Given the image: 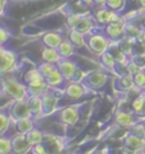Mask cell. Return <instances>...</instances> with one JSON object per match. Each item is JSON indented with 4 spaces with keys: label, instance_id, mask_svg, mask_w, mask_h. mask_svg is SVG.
<instances>
[{
    "label": "cell",
    "instance_id": "8d00e7d4",
    "mask_svg": "<svg viewBox=\"0 0 145 154\" xmlns=\"http://www.w3.org/2000/svg\"><path fill=\"white\" fill-rule=\"evenodd\" d=\"M135 153H136V150L131 149V148H129V146H124L121 149V154H135Z\"/></svg>",
    "mask_w": 145,
    "mask_h": 154
},
{
    "label": "cell",
    "instance_id": "ee69618b",
    "mask_svg": "<svg viewBox=\"0 0 145 154\" xmlns=\"http://www.w3.org/2000/svg\"><path fill=\"white\" fill-rule=\"evenodd\" d=\"M71 154H78V153H71Z\"/></svg>",
    "mask_w": 145,
    "mask_h": 154
},
{
    "label": "cell",
    "instance_id": "cb8c5ba5",
    "mask_svg": "<svg viewBox=\"0 0 145 154\" xmlns=\"http://www.w3.org/2000/svg\"><path fill=\"white\" fill-rule=\"evenodd\" d=\"M0 153L2 154H10L13 153V144H12V137L2 136L0 139Z\"/></svg>",
    "mask_w": 145,
    "mask_h": 154
},
{
    "label": "cell",
    "instance_id": "ab89813d",
    "mask_svg": "<svg viewBox=\"0 0 145 154\" xmlns=\"http://www.w3.org/2000/svg\"><path fill=\"white\" fill-rule=\"evenodd\" d=\"M82 3H84L85 5H92L94 3V0H80Z\"/></svg>",
    "mask_w": 145,
    "mask_h": 154
},
{
    "label": "cell",
    "instance_id": "f1b7e54d",
    "mask_svg": "<svg viewBox=\"0 0 145 154\" xmlns=\"http://www.w3.org/2000/svg\"><path fill=\"white\" fill-rule=\"evenodd\" d=\"M10 119H12V116H9V115L4 111L2 113H0V133H2V135L5 134V131H7V129L9 128V124H10Z\"/></svg>",
    "mask_w": 145,
    "mask_h": 154
},
{
    "label": "cell",
    "instance_id": "b9f144b4",
    "mask_svg": "<svg viewBox=\"0 0 145 154\" xmlns=\"http://www.w3.org/2000/svg\"><path fill=\"white\" fill-rule=\"evenodd\" d=\"M139 3H140V5L145 9V0H139Z\"/></svg>",
    "mask_w": 145,
    "mask_h": 154
},
{
    "label": "cell",
    "instance_id": "9a60e30c",
    "mask_svg": "<svg viewBox=\"0 0 145 154\" xmlns=\"http://www.w3.org/2000/svg\"><path fill=\"white\" fill-rule=\"evenodd\" d=\"M42 41L45 43V46L47 47H52V48H57L60 46V43L63 42V36L59 32H48V33L43 35Z\"/></svg>",
    "mask_w": 145,
    "mask_h": 154
},
{
    "label": "cell",
    "instance_id": "6da1fadb",
    "mask_svg": "<svg viewBox=\"0 0 145 154\" xmlns=\"http://www.w3.org/2000/svg\"><path fill=\"white\" fill-rule=\"evenodd\" d=\"M3 91H4V93H7L9 97H12L15 101L27 100V98H28L27 87L18 83L14 78L3 79Z\"/></svg>",
    "mask_w": 145,
    "mask_h": 154
},
{
    "label": "cell",
    "instance_id": "d4e9b609",
    "mask_svg": "<svg viewBox=\"0 0 145 154\" xmlns=\"http://www.w3.org/2000/svg\"><path fill=\"white\" fill-rule=\"evenodd\" d=\"M132 111L135 112L137 116H140V115L145 111V97L141 94L137 98L132 101Z\"/></svg>",
    "mask_w": 145,
    "mask_h": 154
},
{
    "label": "cell",
    "instance_id": "5bb4252c",
    "mask_svg": "<svg viewBox=\"0 0 145 154\" xmlns=\"http://www.w3.org/2000/svg\"><path fill=\"white\" fill-rule=\"evenodd\" d=\"M134 85H135V82H134V75H131V74L120 75L119 78L116 79V89L117 91H130Z\"/></svg>",
    "mask_w": 145,
    "mask_h": 154
},
{
    "label": "cell",
    "instance_id": "d590c367",
    "mask_svg": "<svg viewBox=\"0 0 145 154\" xmlns=\"http://www.w3.org/2000/svg\"><path fill=\"white\" fill-rule=\"evenodd\" d=\"M10 37V33L5 29V28H2L0 29V41H2V43H5L7 42V40Z\"/></svg>",
    "mask_w": 145,
    "mask_h": 154
},
{
    "label": "cell",
    "instance_id": "4dcf8cb0",
    "mask_svg": "<svg viewBox=\"0 0 145 154\" xmlns=\"http://www.w3.org/2000/svg\"><path fill=\"white\" fill-rule=\"evenodd\" d=\"M83 17H84V15H82V14H71L68 17V19H66V23H68V26L71 29H75L76 26L79 24L80 20L83 19Z\"/></svg>",
    "mask_w": 145,
    "mask_h": 154
},
{
    "label": "cell",
    "instance_id": "83f0119b",
    "mask_svg": "<svg viewBox=\"0 0 145 154\" xmlns=\"http://www.w3.org/2000/svg\"><path fill=\"white\" fill-rule=\"evenodd\" d=\"M56 64H51V63H46V61H43L42 64H40L37 66L38 71L41 73V75L43 76V78H47V76L52 73V71L56 69Z\"/></svg>",
    "mask_w": 145,
    "mask_h": 154
},
{
    "label": "cell",
    "instance_id": "30bf717a",
    "mask_svg": "<svg viewBox=\"0 0 145 154\" xmlns=\"http://www.w3.org/2000/svg\"><path fill=\"white\" fill-rule=\"evenodd\" d=\"M88 92H91V91L83 83H78V82H70L68 87L65 88V94L69 98H80Z\"/></svg>",
    "mask_w": 145,
    "mask_h": 154
},
{
    "label": "cell",
    "instance_id": "3957f363",
    "mask_svg": "<svg viewBox=\"0 0 145 154\" xmlns=\"http://www.w3.org/2000/svg\"><path fill=\"white\" fill-rule=\"evenodd\" d=\"M108 75L102 70H92L85 74L84 79H83V84H84L89 91H98L107 83Z\"/></svg>",
    "mask_w": 145,
    "mask_h": 154
},
{
    "label": "cell",
    "instance_id": "ffe728a7",
    "mask_svg": "<svg viewBox=\"0 0 145 154\" xmlns=\"http://www.w3.org/2000/svg\"><path fill=\"white\" fill-rule=\"evenodd\" d=\"M65 80V78L63 76V74L60 73V70L56 68L51 74H50L47 78H45V82L47 83L48 87L55 88V87H59L60 84H63V82Z\"/></svg>",
    "mask_w": 145,
    "mask_h": 154
},
{
    "label": "cell",
    "instance_id": "ba28073f",
    "mask_svg": "<svg viewBox=\"0 0 145 154\" xmlns=\"http://www.w3.org/2000/svg\"><path fill=\"white\" fill-rule=\"evenodd\" d=\"M56 66L60 70V73L63 74L65 80H71L72 75L75 74V71L78 69L76 64L72 63L71 60H68V59H61L60 61L56 64Z\"/></svg>",
    "mask_w": 145,
    "mask_h": 154
},
{
    "label": "cell",
    "instance_id": "e575fe53",
    "mask_svg": "<svg viewBox=\"0 0 145 154\" xmlns=\"http://www.w3.org/2000/svg\"><path fill=\"white\" fill-rule=\"evenodd\" d=\"M32 153L33 154H48L46 148H45L42 144H36L32 145Z\"/></svg>",
    "mask_w": 145,
    "mask_h": 154
},
{
    "label": "cell",
    "instance_id": "52a82bcc",
    "mask_svg": "<svg viewBox=\"0 0 145 154\" xmlns=\"http://www.w3.org/2000/svg\"><path fill=\"white\" fill-rule=\"evenodd\" d=\"M79 104L71 107H66L63 111H60L59 120L60 122L66 124V125H74L76 124V121L79 120Z\"/></svg>",
    "mask_w": 145,
    "mask_h": 154
},
{
    "label": "cell",
    "instance_id": "44dd1931",
    "mask_svg": "<svg viewBox=\"0 0 145 154\" xmlns=\"http://www.w3.org/2000/svg\"><path fill=\"white\" fill-rule=\"evenodd\" d=\"M56 50L63 59H68L74 54V45L70 42V40H64L60 43V46L56 48Z\"/></svg>",
    "mask_w": 145,
    "mask_h": 154
},
{
    "label": "cell",
    "instance_id": "8992f818",
    "mask_svg": "<svg viewBox=\"0 0 145 154\" xmlns=\"http://www.w3.org/2000/svg\"><path fill=\"white\" fill-rule=\"evenodd\" d=\"M0 57H2V64H0V73L2 74H7L8 71L13 70L15 64H17V55L10 51L7 50V48H2L0 50Z\"/></svg>",
    "mask_w": 145,
    "mask_h": 154
},
{
    "label": "cell",
    "instance_id": "e0dca14e",
    "mask_svg": "<svg viewBox=\"0 0 145 154\" xmlns=\"http://www.w3.org/2000/svg\"><path fill=\"white\" fill-rule=\"evenodd\" d=\"M63 59L60 56V54L57 52L56 48L52 47H43L42 50V60L46 63H51V64H57L60 60Z\"/></svg>",
    "mask_w": 145,
    "mask_h": 154
},
{
    "label": "cell",
    "instance_id": "7a4b0ae2",
    "mask_svg": "<svg viewBox=\"0 0 145 154\" xmlns=\"http://www.w3.org/2000/svg\"><path fill=\"white\" fill-rule=\"evenodd\" d=\"M85 41H87V46L92 52L97 54V55H102L106 51H108L110 48V38L104 35H92V33H87L85 35Z\"/></svg>",
    "mask_w": 145,
    "mask_h": 154
},
{
    "label": "cell",
    "instance_id": "1f68e13d",
    "mask_svg": "<svg viewBox=\"0 0 145 154\" xmlns=\"http://www.w3.org/2000/svg\"><path fill=\"white\" fill-rule=\"evenodd\" d=\"M134 82H135V85L140 89H145V71L140 70L139 73H136L134 75Z\"/></svg>",
    "mask_w": 145,
    "mask_h": 154
},
{
    "label": "cell",
    "instance_id": "8fae6325",
    "mask_svg": "<svg viewBox=\"0 0 145 154\" xmlns=\"http://www.w3.org/2000/svg\"><path fill=\"white\" fill-rule=\"evenodd\" d=\"M12 144L14 154H24L31 148V144L27 140L26 134H18L17 136L12 137Z\"/></svg>",
    "mask_w": 145,
    "mask_h": 154
},
{
    "label": "cell",
    "instance_id": "7bdbcfd3",
    "mask_svg": "<svg viewBox=\"0 0 145 154\" xmlns=\"http://www.w3.org/2000/svg\"><path fill=\"white\" fill-rule=\"evenodd\" d=\"M143 125H144V129H145V121H144V122H143Z\"/></svg>",
    "mask_w": 145,
    "mask_h": 154
},
{
    "label": "cell",
    "instance_id": "484cf974",
    "mask_svg": "<svg viewBox=\"0 0 145 154\" xmlns=\"http://www.w3.org/2000/svg\"><path fill=\"white\" fill-rule=\"evenodd\" d=\"M40 79H45V78L41 75V73L38 71L37 68L28 70V71H27V73L24 74V78H23V80H24V83H26V84H29V83H32V82L40 80Z\"/></svg>",
    "mask_w": 145,
    "mask_h": 154
},
{
    "label": "cell",
    "instance_id": "f35d334b",
    "mask_svg": "<svg viewBox=\"0 0 145 154\" xmlns=\"http://www.w3.org/2000/svg\"><path fill=\"white\" fill-rule=\"evenodd\" d=\"M107 0H94V4L96 5H106Z\"/></svg>",
    "mask_w": 145,
    "mask_h": 154
},
{
    "label": "cell",
    "instance_id": "f546056e",
    "mask_svg": "<svg viewBox=\"0 0 145 154\" xmlns=\"http://www.w3.org/2000/svg\"><path fill=\"white\" fill-rule=\"evenodd\" d=\"M106 7L113 12H120L125 7V0H107Z\"/></svg>",
    "mask_w": 145,
    "mask_h": 154
},
{
    "label": "cell",
    "instance_id": "4fadbf2b",
    "mask_svg": "<svg viewBox=\"0 0 145 154\" xmlns=\"http://www.w3.org/2000/svg\"><path fill=\"white\" fill-rule=\"evenodd\" d=\"M124 143H125V146H129L134 150H139V149H143L145 148V141L143 137L135 135L134 133L131 134H127L124 139Z\"/></svg>",
    "mask_w": 145,
    "mask_h": 154
},
{
    "label": "cell",
    "instance_id": "60d3db41",
    "mask_svg": "<svg viewBox=\"0 0 145 154\" xmlns=\"http://www.w3.org/2000/svg\"><path fill=\"white\" fill-rule=\"evenodd\" d=\"M135 154H145V148H143V149H139V150H136V153Z\"/></svg>",
    "mask_w": 145,
    "mask_h": 154
},
{
    "label": "cell",
    "instance_id": "2e32d148",
    "mask_svg": "<svg viewBox=\"0 0 145 154\" xmlns=\"http://www.w3.org/2000/svg\"><path fill=\"white\" fill-rule=\"evenodd\" d=\"M135 112H119L116 115V124L120 126H132L136 122Z\"/></svg>",
    "mask_w": 145,
    "mask_h": 154
},
{
    "label": "cell",
    "instance_id": "ac0fdd59",
    "mask_svg": "<svg viewBox=\"0 0 145 154\" xmlns=\"http://www.w3.org/2000/svg\"><path fill=\"white\" fill-rule=\"evenodd\" d=\"M15 129L19 134H27L35 129V119H22L15 121Z\"/></svg>",
    "mask_w": 145,
    "mask_h": 154
},
{
    "label": "cell",
    "instance_id": "4316f807",
    "mask_svg": "<svg viewBox=\"0 0 145 154\" xmlns=\"http://www.w3.org/2000/svg\"><path fill=\"white\" fill-rule=\"evenodd\" d=\"M101 60H102V63L104 64V66H107L111 70H113L116 68V65H117L116 59L113 57V55L111 54L110 51H106L104 54H102L101 55Z\"/></svg>",
    "mask_w": 145,
    "mask_h": 154
},
{
    "label": "cell",
    "instance_id": "74e56055",
    "mask_svg": "<svg viewBox=\"0 0 145 154\" xmlns=\"http://www.w3.org/2000/svg\"><path fill=\"white\" fill-rule=\"evenodd\" d=\"M137 40L140 41L141 43H145V29H143V31H140V33H139L137 36Z\"/></svg>",
    "mask_w": 145,
    "mask_h": 154
},
{
    "label": "cell",
    "instance_id": "9c48e42d",
    "mask_svg": "<svg viewBox=\"0 0 145 154\" xmlns=\"http://www.w3.org/2000/svg\"><path fill=\"white\" fill-rule=\"evenodd\" d=\"M27 103H28L29 111L32 113L33 119H38L43 116V103L41 96H31L27 98Z\"/></svg>",
    "mask_w": 145,
    "mask_h": 154
},
{
    "label": "cell",
    "instance_id": "836d02e7",
    "mask_svg": "<svg viewBox=\"0 0 145 154\" xmlns=\"http://www.w3.org/2000/svg\"><path fill=\"white\" fill-rule=\"evenodd\" d=\"M125 32L127 35H130V36H137L139 33H140V29H139L136 26L127 23L126 27H125Z\"/></svg>",
    "mask_w": 145,
    "mask_h": 154
},
{
    "label": "cell",
    "instance_id": "603a6c76",
    "mask_svg": "<svg viewBox=\"0 0 145 154\" xmlns=\"http://www.w3.org/2000/svg\"><path fill=\"white\" fill-rule=\"evenodd\" d=\"M26 137H27V140H28V143L32 146V145H36V144H41V143L43 141L45 135H43L42 131L37 130V129H33V130L29 131V133L26 134Z\"/></svg>",
    "mask_w": 145,
    "mask_h": 154
},
{
    "label": "cell",
    "instance_id": "d6986e66",
    "mask_svg": "<svg viewBox=\"0 0 145 154\" xmlns=\"http://www.w3.org/2000/svg\"><path fill=\"white\" fill-rule=\"evenodd\" d=\"M93 27H94V18L91 17V15H84L83 19L80 20V23L76 26L75 29L79 31L83 35H87V33H91Z\"/></svg>",
    "mask_w": 145,
    "mask_h": 154
},
{
    "label": "cell",
    "instance_id": "7c38bea8",
    "mask_svg": "<svg viewBox=\"0 0 145 154\" xmlns=\"http://www.w3.org/2000/svg\"><path fill=\"white\" fill-rule=\"evenodd\" d=\"M42 97V103H43V116H48L51 115L57 104V98L55 97L52 93H48L47 91L41 96Z\"/></svg>",
    "mask_w": 145,
    "mask_h": 154
},
{
    "label": "cell",
    "instance_id": "d6a6232c",
    "mask_svg": "<svg viewBox=\"0 0 145 154\" xmlns=\"http://www.w3.org/2000/svg\"><path fill=\"white\" fill-rule=\"evenodd\" d=\"M126 70H127V74H131V75H135L136 73H139L140 70H143L141 66H139V65L134 61V60H131V61L126 65Z\"/></svg>",
    "mask_w": 145,
    "mask_h": 154
},
{
    "label": "cell",
    "instance_id": "5b68a950",
    "mask_svg": "<svg viewBox=\"0 0 145 154\" xmlns=\"http://www.w3.org/2000/svg\"><path fill=\"white\" fill-rule=\"evenodd\" d=\"M10 116H12V119L14 121L32 117V113L29 111V107H28V103H27V100L15 101L13 103L12 108H10Z\"/></svg>",
    "mask_w": 145,
    "mask_h": 154
},
{
    "label": "cell",
    "instance_id": "277c9868",
    "mask_svg": "<svg viewBox=\"0 0 145 154\" xmlns=\"http://www.w3.org/2000/svg\"><path fill=\"white\" fill-rule=\"evenodd\" d=\"M127 24L126 22V17H120L119 19H117L116 22H113V23H110L106 26V36H107L110 40L112 41H116V40H120V37L122 36V33L125 32V27Z\"/></svg>",
    "mask_w": 145,
    "mask_h": 154
},
{
    "label": "cell",
    "instance_id": "7402d4cb",
    "mask_svg": "<svg viewBox=\"0 0 145 154\" xmlns=\"http://www.w3.org/2000/svg\"><path fill=\"white\" fill-rule=\"evenodd\" d=\"M69 40L74 46L76 47H80V46H84L87 45V41H85V35L80 33L79 31L76 29H71L69 32Z\"/></svg>",
    "mask_w": 145,
    "mask_h": 154
}]
</instances>
